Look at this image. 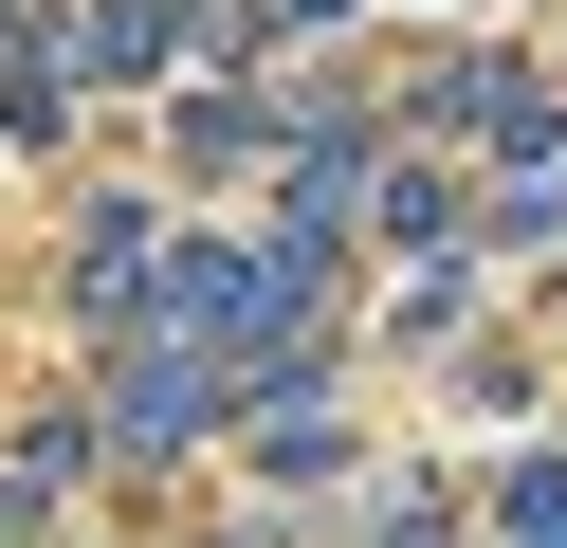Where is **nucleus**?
I'll use <instances>...</instances> for the list:
<instances>
[{
    "label": "nucleus",
    "mask_w": 567,
    "mask_h": 548,
    "mask_svg": "<svg viewBox=\"0 0 567 548\" xmlns=\"http://www.w3.org/2000/svg\"><path fill=\"white\" fill-rule=\"evenodd\" d=\"M184 55V0H111V19H92V73H165Z\"/></svg>",
    "instance_id": "nucleus-1"
}]
</instances>
